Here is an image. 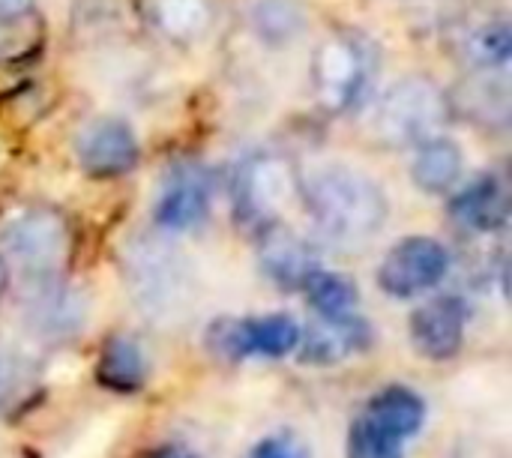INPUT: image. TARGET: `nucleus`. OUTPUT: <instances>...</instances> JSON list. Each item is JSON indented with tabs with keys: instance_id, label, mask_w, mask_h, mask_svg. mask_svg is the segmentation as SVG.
I'll use <instances>...</instances> for the list:
<instances>
[{
	"instance_id": "412c9836",
	"label": "nucleus",
	"mask_w": 512,
	"mask_h": 458,
	"mask_svg": "<svg viewBox=\"0 0 512 458\" xmlns=\"http://www.w3.org/2000/svg\"><path fill=\"white\" fill-rule=\"evenodd\" d=\"M36 387V372L27 357L0 345V417L12 414L30 399Z\"/></svg>"
},
{
	"instance_id": "ddd939ff",
	"label": "nucleus",
	"mask_w": 512,
	"mask_h": 458,
	"mask_svg": "<svg viewBox=\"0 0 512 458\" xmlns=\"http://www.w3.org/2000/svg\"><path fill=\"white\" fill-rule=\"evenodd\" d=\"M450 213L459 225L489 234V231H501L510 219V195L507 186L495 177L486 174L480 180H474L465 192L456 195V201L450 204Z\"/></svg>"
},
{
	"instance_id": "5701e85b",
	"label": "nucleus",
	"mask_w": 512,
	"mask_h": 458,
	"mask_svg": "<svg viewBox=\"0 0 512 458\" xmlns=\"http://www.w3.org/2000/svg\"><path fill=\"white\" fill-rule=\"evenodd\" d=\"M471 51H474L477 63H483L486 69L507 66L512 57L510 24H489V27H483V30L474 36Z\"/></svg>"
},
{
	"instance_id": "9d476101",
	"label": "nucleus",
	"mask_w": 512,
	"mask_h": 458,
	"mask_svg": "<svg viewBox=\"0 0 512 458\" xmlns=\"http://www.w3.org/2000/svg\"><path fill=\"white\" fill-rule=\"evenodd\" d=\"M258 258L264 273L288 291H303L306 282L321 270V258L312 249L309 240H303L300 234L282 228L279 222L261 228L258 237Z\"/></svg>"
},
{
	"instance_id": "7ed1b4c3",
	"label": "nucleus",
	"mask_w": 512,
	"mask_h": 458,
	"mask_svg": "<svg viewBox=\"0 0 512 458\" xmlns=\"http://www.w3.org/2000/svg\"><path fill=\"white\" fill-rule=\"evenodd\" d=\"M372 69H375V60L363 39H357L351 33L327 36L318 45L315 63H312L318 99L333 111L351 108L354 102H360V96L372 78Z\"/></svg>"
},
{
	"instance_id": "f3484780",
	"label": "nucleus",
	"mask_w": 512,
	"mask_h": 458,
	"mask_svg": "<svg viewBox=\"0 0 512 458\" xmlns=\"http://www.w3.org/2000/svg\"><path fill=\"white\" fill-rule=\"evenodd\" d=\"M150 24L174 42H192L213 24L210 0H144Z\"/></svg>"
},
{
	"instance_id": "f03ea898",
	"label": "nucleus",
	"mask_w": 512,
	"mask_h": 458,
	"mask_svg": "<svg viewBox=\"0 0 512 458\" xmlns=\"http://www.w3.org/2000/svg\"><path fill=\"white\" fill-rule=\"evenodd\" d=\"M447 120L444 93L426 78H405L378 105L375 126L393 144H423Z\"/></svg>"
},
{
	"instance_id": "6ab92c4d",
	"label": "nucleus",
	"mask_w": 512,
	"mask_h": 458,
	"mask_svg": "<svg viewBox=\"0 0 512 458\" xmlns=\"http://www.w3.org/2000/svg\"><path fill=\"white\" fill-rule=\"evenodd\" d=\"M309 294V306L315 309L318 318H348V315H357V288L351 279L339 276V273H327V270H318L306 288Z\"/></svg>"
},
{
	"instance_id": "dca6fc26",
	"label": "nucleus",
	"mask_w": 512,
	"mask_h": 458,
	"mask_svg": "<svg viewBox=\"0 0 512 458\" xmlns=\"http://www.w3.org/2000/svg\"><path fill=\"white\" fill-rule=\"evenodd\" d=\"M363 417L372 420L375 426H381L384 432H390L393 438L408 441L411 435H417L423 429L426 402L408 387H387L366 405Z\"/></svg>"
},
{
	"instance_id": "6e6552de",
	"label": "nucleus",
	"mask_w": 512,
	"mask_h": 458,
	"mask_svg": "<svg viewBox=\"0 0 512 458\" xmlns=\"http://www.w3.org/2000/svg\"><path fill=\"white\" fill-rule=\"evenodd\" d=\"M213 198V177L204 165L183 162L177 165L156 201L153 219L165 231H189L198 222H204Z\"/></svg>"
},
{
	"instance_id": "423d86ee",
	"label": "nucleus",
	"mask_w": 512,
	"mask_h": 458,
	"mask_svg": "<svg viewBox=\"0 0 512 458\" xmlns=\"http://www.w3.org/2000/svg\"><path fill=\"white\" fill-rule=\"evenodd\" d=\"M3 246L33 276H51L69 246L66 222L51 207H30L3 228Z\"/></svg>"
},
{
	"instance_id": "b1692460",
	"label": "nucleus",
	"mask_w": 512,
	"mask_h": 458,
	"mask_svg": "<svg viewBox=\"0 0 512 458\" xmlns=\"http://www.w3.org/2000/svg\"><path fill=\"white\" fill-rule=\"evenodd\" d=\"M249 458H309L306 447L291 435H270L255 444Z\"/></svg>"
},
{
	"instance_id": "bb28decb",
	"label": "nucleus",
	"mask_w": 512,
	"mask_h": 458,
	"mask_svg": "<svg viewBox=\"0 0 512 458\" xmlns=\"http://www.w3.org/2000/svg\"><path fill=\"white\" fill-rule=\"evenodd\" d=\"M6 285H9V267H6V261L0 258V294L6 291Z\"/></svg>"
},
{
	"instance_id": "2eb2a0df",
	"label": "nucleus",
	"mask_w": 512,
	"mask_h": 458,
	"mask_svg": "<svg viewBox=\"0 0 512 458\" xmlns=\"http://www.w3.org/2000/svg\"><path fill=\"white\" fill-rule=\"evenodd\" d=\"M27 318L36 330H45L51 336L72 333L84 324V306L75 291L57 282H42L27 297Z\"/></svg>"
},
{
	"instance_id": "4be33fe9",
	"label": "nucleus",
	"mask_w": 512,
	"mask_h": 458,
	"mask_svg": "<svg viewBox=\"0 0 512 458\" xmlns=\"http://www.w3.org/2000/svg\"><path fill=\"white\" fill-rule=\"evenodd\" d=\"M402 444L366 417H357L348 432V458H402Z\"/></svg>"
},
{
	"instance_id": "393cba45",
	"label": "nucleus",
	"mask_w": 512,
	"mask_h": 458,
	"mask_svg": "<svg viewBox=\"0 0 512 458\" xmlns=\"http://www.w3.org/2000/svg\"><path fill=\"white\" fill-rule=\"evenodd\" d=\"M30 6H33V0H0V24L24 18Z\"/></svg>"
},
{
	"instance_id": "aec40b11",
	"label": "nucleus",
	"mask_w": 512,
	"mask_h": 458,
	"mask_svg": "<svg viewBox=\"0 0 512 458\" xmlns=\"http://www.w3.org/2000/svg\"><path fill=\"white\" fill-rule=\"evenodd\" d=\"M252 24L261 39L282 45V42H291L294 36H300V30L306 27V15H303L300 3H294V0H258L255 12H252Z\"/></svg>"
},
{
	"instance_id": "a211bd4d",
	"label": "nucleus",
	"mask_w": 512,
	"mask_h": 458,
	"mask_svg": "<svg viewBox=\"0 0 512 458\" xmlns=\"http://www.w3.org/2000/svg\"><path fill=\"white\" fill-rule=\"evenodd\" d=\"M414 183L426 192H447L462 177V150L450 138H426L417 147L414 165H411Z\"/></svg>"
},
{
	"instance_id": "f257e3e1",
	"label": "nucleus",
	"mask_w": 512,
	"mask_h": 458,
	"mask_svg": "<svg viewBox=\"0 0 512 458\" xmlns=\"http://www.w3.org/2000/svg\"><path fill=\"white\" fill-rule=\"evenodd\" d=\"M300 192L315 228L333 246H363L384 228L387 198L375 180L354 168H321L300 183Z\"/></svg>"
},
{
	"instance_id": "0eeeda50",
	"label": "nucleus",
	"mask_w": 512,
	"mask_h": 458,
	"mask_svg": "<svg viewBox=\"0 0 512 458\" xmlns=\"http://www.w3.org/2000/svg\"><path fill=\"white\" fill-rule=\"evenodd\" d=\"M450 270V252L432 237H408L381 261L378 282L384 294L408 300L435 288Z\"/></svg>"
},
{
	"instance_id": "39448f33",
	"label": "nucleus",
	"mask_w": 512,
	"mask_h": 458,
	"mask_svg": "<svg viewBox=\"0 0 512 458\" xmlns=\"http://www.w3.org/2000/svg\"><path fill=\"white\" fill-rule=\"evenodd\" d=\"M303 333L291 315H264L231 321L222 318L207 330V345L222 360H243V357H285L297 351Z\"/></svg>"
},
{
	"instance_id": "f8f14e48",
	"label": "nucleus",
	"mask_w": 512,
	"mask_h": 458,
	"mask_svg": "<svg viewBox=\"0 0 512 458\" xmlns=\"http://www.w3.org/2000/svg\"><path fill=\"white\" fill-rule=\"evenodd\" d=\"M369 345H372L369 324L357 315H348V318H318L315 327L309 330L306 342L300 339L297 348H303L300 357L306 363L327 366V363L348 360V357L366 351Z\"/></svg>"
},
{
	"instance_id": "4468645a",
	"label": "nucleus",
	"mask_w": 512,
	"mask_h": 458,
	"mask_svg": "<svg viewBox=\"0 0 512 458\" xmlns=\"http://www.w3.org/2000/svg\"><path fill=\"white\" fill-rule=\"evenodd\" d=\"M147 357L144 348L138 345L135 336L117 333L105 342L99 363H96V378L105 390L132 396L147 384Z\"/></svg>"
},
{
	"instance_id": "1a4fd4ad",
	"label": "nucleus",
	"mask_w": 512,
	"mask_h": 458,
	"mask_svg": "<svg viewBox=\"0 0 512 458\" xmlns=\"http://www.w3.org/2000/svg\"><path fill=\"white\" fill-rule=\"evenodd\" d=\"M75 153H78V165L90 177L111 180V177H120V174L135 168L138 141L123 120L102 117V120H93L90 126L81 129Z\"/></svg>"
},
{
	"instance_id": "9b49d317",
	"label": "nucleus",
	"mask_w": 512,
	"mask_h": 458,
	"mask_svg": "<svg viewBox=\"0 0 512 458\" xmlns=\"http://www.w3.org/2000/svg\"><path fill=\"white\" fill-rule=\"evenodd\" d=\"M465 303L459 297H435L411 315V342L429 360H450L465 342Z\"/></svg>"
},
{
	"instance_id": "20e7f679",
	"label": "nucleus",
	"mask_w": 512,
	"mask_h": 458,
	"mask_svg": "<svg viewBox=\"0 0 512 458\" xmlns=\"http://www.w3.org/2000/svg\"><path fill=\"white\" fill-rule=\"evenodd\" d=\"M297 174L285 156L261 153L252 156L234 180L237 216L249 225L267 228L279 219V210L294 198Z\"/></svg>"
},
{
	"instance_id": "a878e982",
	"label": "nucleus",
	"mask_w": 512,
	"mask_h": 458,
	"mask_svg": "<svg viewBox=\"0 0 512 458\" xmlns=\"http://www.w3.org/2000/svg\"><path fill=\"white\" fill-rule=\"evenodd\" d=\"M153 458H198L195 453H189L186 447H162Z\"/></svg>"
}]
</instances>
